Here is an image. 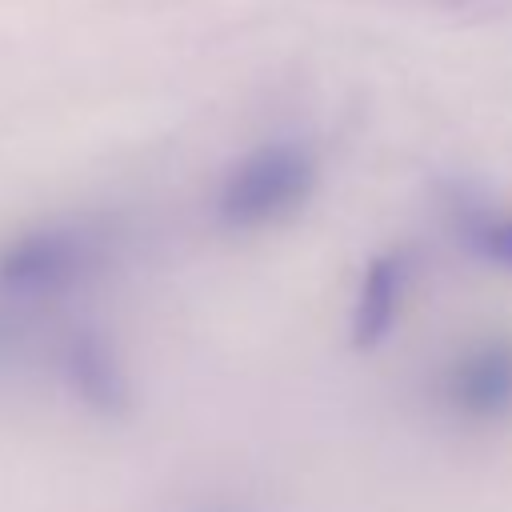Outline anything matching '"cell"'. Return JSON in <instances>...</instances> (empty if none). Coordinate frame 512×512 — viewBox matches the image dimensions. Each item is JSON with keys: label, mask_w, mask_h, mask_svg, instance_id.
I'll return each instance as SVG.
<instances>
[{"label": "cell", "mask_w": 512, "mask_h": 512, "mask_svg": "<svg viewBox=\"0 0 512 512\" xmlns=\"http://www.w3.org/2000/svg\"><path fill=\"white\" fill-rule=\"evenodd\" d=\"M448 400L472 420H500L512 412V340L488 336L468 348L448 372Z\"/></svg>", "instance_id": "cell-3"}, {"label": "cell", "mask_w": 512, "mask_h": 512, "mask_svg": "<svg viewBox=\"0 0 512 512\" xmlns=\"http://www.w3.org/2000/svg\"><path fill=\"white\" fill-rule=\"evenodd\" d=\"M404 276H408V260L400 252H380L368 260V268L360 276L356 316H352L356 348H376L392 332V320H396V308L404 296Z\"/></svg>", "instance_id": "cell-5"}, {"label": "cell", "mask_w": 512, "mask_h": 512, "mask_svg": "<svg viewBox=\"0 0 512 512\" xmlns=\"http://www.w3.org/2000/svg\"><path fill=\"white\" fill-rule=\"evenodd\" d=\"M476 248L484 252L488 264L496 268H512V216L484 224V232H476Z\"/></svg>", "instance_id": "cell-6"}, {"label": "cell", "mask_w": 512, "mask_h": 512, "mask_svg": "<svg viewBox=\"0 0 512 512\" xmlns=\"http://www.w3.org/2000/svg\"><path fill=\"white\" fill-rule=\"evenodd\" d=\"M100 232L92 224H44L16 236L0 252V288L20 296L64 292L100 260Z\"/></svg>", "instance_id": "cell-2"}, {"label": "cell", "mask_w": 512, "mask_h": 512, "mask_svg": "<svg viewBox=\"0 0 512 512\" xmlns=\"http://www.w3.org/2000/svg\"><path fill=\"white\" fill-rule=\"evenodd\" d=\"M316 188V160L304 144L276 140L248 152L216 196V216L228 228H260L296 212Z\"/></svg>", "instance_id": "cell-1"}, {"label": "cell", "mask_w": 512, "mask_h": 512, "mask_svg": "<svg viewBox=\"0 0 512 512\" xmlns=\"http://www.w3.org/2000/svg\"><path fill=\"white\" fill-rule=\"evenodd\" d=\"M64 380L68 388L100 416H120L132 404V384L120 368V356L112 352V344L100 332H72L64 340V356H60Z\"/></svg>", "instance_id": "cell-4"}]
</instances>
